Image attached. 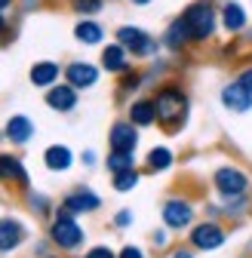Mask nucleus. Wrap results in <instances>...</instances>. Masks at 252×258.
I'll return each instance as SVG.
<instances>
[{"instance_id": "f257e3e1", "label": "nucleus", "mask_w": 252, "mask_h": 258, "mask_svg": "<svg viewBox=\"0 0 252 258\" xmlns=\"http://www.w3.org/2000/svg\"><path fill=\"white\" fill-rule=\"evenodd\" d=\"M184 25H187V34H191L194 43H203L215 34V25H218V13L212 7V0H197L181 13Z\"/></svg>"}, {"instance_id": "f03ea898", "label": "nucleus", "mask_w": 252, "mask_h": 258, "mask_svg": "<svg viewBox=\"0 0 252 258\" xmlns=\"http://www.w3.org/2000/svg\"><path fill=\"white\" fill-rule=\"evenodd\" d=\"M154 108H157V120L172 126L187 114V95L178 86H163L157 92V99H154Z\"/></svg>"}, {"instance_id": "7ed1b4c3", "label": "nucleus", "mask_w": 252, "mask_h": 258, "mask_svg": "<svg viewBox=\"0 0 252 258\" xmlns=\"http://www.w3.org/2000/svg\"><path fill=\"white\" fill-rule=\"evenodd\" d=\"M117 43L126 46V52H133V55H139V58L157 52V40L148 34V31L136 28V25H123V28H117Z\"/></svg>"}, {"instance_id": "20e7f679", "label": "nucleus", "mask_w": 252, "mask_h": 258, "mask_svg": "<svg viewBox=\"0 0 252 258\" xmlns=\"http://www.w3.org/2000/svg\"><path fill=\"white\" fill-rule=\"evenodd\" d=\"M52 240H55L61 249H77V246L83 243V231L71 221L68 212H61V215L55 218V224H52Z\"/></svg>"}, {"instance_id": "39448f33", "label": "nucleus", "mask_w": 252, "mask_h": 258, "mask_svg": "<svg viewBox=\"0 0 252 258\" xmlns=\"http://www.w3.org/2000/svg\"><path fill=\"white\" fill-rule=\"evenodd\" d=\"M65 77H68V83L74 89H89V86H96V80H99V68L89 64V61H71L65 68Z\"/></svg>"}, {"instance_id": "423d86ee", "label": "nucleus", "mask_w": 252, "mask_h": 258, "mask_svg": "<svg viewBox=\"0 0 252 258\" xmlns=\"http://www.w3.org/2000/svg\"><path fill=\"white\" fill-rule=\"evenodd\" d=\"M246 175L240 172V169H231V166H225V169H218L215 172V187L225 194V197H237V194H246Z\"/></svg>"}, {"instance_id": "0eeeda50", "label": "nucleus", "mask_w": 252, "mask_h": 258, "mask_svg": "<svg viewBox=\"0 0 252 258\" xmlns=\"http://www.w3.org/2000/svg\"><path fill=\"white\" fill-rule=\"evenodd\" d=\"M222 25L228 34H243L246 25H249V16H246V7L237 4V0H228L222 7Z\"/></svg>"}, {"instance_id": "6e6552de", "label": "nucleus", "mask_w": 252, "mask_h": 258, "mask_svg": "<svg viewBox=\"0 0 252 258\" xmlns=\"http://www.w3.org/2000/svg\"><path fill=\"white\" fill-rule=\"evenodd\" d=\"M222 102H225V108H228V111L243 114V111H249V108H252V92L234 80V83H228V86L222 89Z\"/></svg>"}, {"instance_id": "1a4fd4ad", "label": "nucleus", "mask_w": 252, "mask_h": 258, "mask_svg": "<svg viewBox=\"0 0 252 258\" xmlns=\"http://www.w3.org/2000/svg\"><path fill=\"white\" fill-rule=\"evenodd\" d=\"M102 68L111 71V74H126V71H130V52H126V46L108 43L102 49Z\"/></svg>"}, {"instance_id": "9d476101", "label": "nucleus", "mask_w": 252, "mask_h": 258, "mask_svg": "<svg viewBox=\"0 0 252 258\" xmlns=\"http://www.w3.org/2000/svg\"><path fill=\"white\" fill-rule=\"evenodd\" d=\"M139 136H136V126L133 123H114L111 126V151H126L133 154Z\"/></svg>"}, {"instance_id": "9b49d317", "label": "nucleus", "mask_w": 252, "mask_h": 258, "mask_svg": "<svg viewBox=\"0 0 252 258\" xmlns=\"http://www.w3.org/2000/svg\"><path fill=\"white\" fill-rule=\"evenodd\" d=\"M191 243L197 249H218L225 243V231L218 228V224H200V228H194V234H191Z\"/></svg>"}, {"instance_id": "f8f14e48", "label": "nucleus", "mask_w": 252, "mask_h": 258, "mask_svg": "<svg viewBox=\"0 0 252 258\" xmlns=\"http://www.w3.org/2000/svg\"><path fill=\"white\" fill-rule=\"evenodd\" d=\"M163 218H166L169 228H187V224H191V218H194V209L187 206L184 200H169V203L163 206Z\"/></svg>"}, {"instance_id": "ddd939ff", "label": "nucleus", "mask_w": 252, "mask_h": 258, "mask_svg": "<svg viewBox=\"0 0 252 258\" xmlns=\"http://www.w3.org/2000/svg\"><path fill=\"white\" fill-rule=\"evenodd\" d=\"M46 105L55 108V111H71L77 105V89L68 83V86H49L46 92Z\"/></svg>"}, {"instance_id": "4468645a", "label": "nucleus", "mask_w": 252, "mask_h": 258, "mask_svg": "<svg viewBox=\"0 0 252 258\" xmlns=\"http://www.w3.org/2000/svg\"><path fill=\"white\" fill-rule=\"evenodd\" d=\"M74 37H77L80 43H86V46H96V43H102V37H105V28H102L96 19H80V22L74 25Z\"/></svg>"}, {"instance_id": "2eb2a0df", "label": "nucleus", "mask_w": 252, "mask_h": 258, "mask_svg": "<svg viewBox=\"0 0 252 258\" xmlns=\"http://www.w3.org/2000/svg\"><path fill=\"white\" fill-rule=\"evenodd\" d=\"M187 40H191V34H187L184 19H175V22L166 28V34H163V46H166V49H172V52L184 49V46H187Z\"/></svg>"}, {"instance_id": "dca6fc26", "label": "nucleus", "mask_w": 252, "mask_h": 258, "mask_svg": "<svg viewBox=\"0 0 252 258\" xmlns=\"http://www.w3.org/2000/svg\"><path fill=\"white\" fill-rule=\"evenodd\" d=\"M58 74H61V68L55 61H37L34 68H31V83L34 86H52L58 80Z\"/></svg>"}, {"instance_id": "f3484780", "label": "nucleus", "mask_w": 252, "mask_h": 258, "mask_svg": "<svg viewBox=\"0 0 252 258\" xmlns=\"http://www.w3.org/2000/svg\"><path fill=\"white\" fill-rule=\"evenodd\" d=\"M22 237H25V231H22V224L19 221H13V218H4L0 221V249H16L19 243H22Z\"/></svg>"}, {"instance_id": "a211bd4d", "label": "nucleus", "mask_w": 252, "mask_h": 258, "mask_svg": "<svg viewBox=\"0 0 252 258\" xmlns=\"http://www.w3.org/2000/svg\"><path fill=\"white\" fill-rule=\"evenodd\" d=\"M99 209V197L89 190H80V194H71V197L65 200V212H92Z\"/></svg>"}, {"instance_id": "6ab92c4d", "label": "nucleus", "mask_w": 252, "mask_h": 258, "mask_svg": "<svg viewBox=\"0 0 252 258\" xmlns=\"http://www.w3.org/2000/svg\"><path fill=\"white\" fill-rule=\"evenodd\" d=\"M7 136L22 145V142H28L31 136H34V123H31L28 117H13V120L7 123Z\"/></svg>"}, {"instance_id": "aec40b11", "label": "nucleus", "mask_w": 252, "mask_h": 258, "mask_svg": "<svg viewBox=\"0 0 252 258\" xmlns=\"http://www.w3.org/2000/svg\"><path fill=\"white\" fill-rule=\"evenodd\" d=\"M43 160H46V166H49L52 172L68 169V166H71V151H68V148H61V145H52V148L43 154Z\"/></svg>"}, {"instance_id": "412c9836", "label": "nucleus", "mask_w": 252, "mask_h": 258, "mask_svg": "<svg viewBox=\"0 0 252 258\" xmlns=\"http://www.w3.org/2000/svg\"><path fill=\"white\" fill-rule=\"evenodd\" d=\"M157 120V108H154V102H136L133 105V123H139V126H151Z\"/></svg>"}, {"instance_id": "4be33fe9", "label": "nucleus", "mask_w": 252, "mask_h": 258, "mask_svg": "<svg viewBox=\"0 0 252 258\" xmlns=\"http://www.w3.org/2000/svg\"><path fill=\"white\" fill-rule=\"evenodd\" d=\"M0 178H19L25 181V169L16 157H0Z\"/></svg>"}, {"instance_id": "5701e85b", "label": "nucleus", "mask_w": 252, "mask_h": 258, "mask_svg": "<svg viewBox=\"0 0 252 258\" xmlns=\"http://www.w3.org/2000/svg\"><path fill=\"white\" fill-rule=\"evenodd\" d=\"M136 184H139V172H136L133 166L114 172V187H117V190H130V187H136Z\"/></svg>"}, {"instance_id": "b1692460", "label": "nucleus", "mask_w": 252, "mask_h": 258, "mask_svg": "<svg viewBox=\"0 0 252 258\" xmlns=\"http://www.w3.org/2000/svg\"><path fill=\"white\" fill-rule=\"evenodd\" d=\"M172 163V154L166 151V148H154L151 154H148V166L151 169H166Z\"/></svg>"}, {"instance_id": "393cba45", "label": "nucleus", "mask_w": 252, "mask_h": 258, "mask_svg": "<svg viewBox=\"0 0 252 258\" xmlns=\"http://www.w3.org/2000/svg\"><path fill=\"white\" fill-rule=\"evenodd\" d=\"M71 10L80 13L83 19H89V16L102 13V0H71Z\"/></svg>"}, {"instance_id": "a878e982", "label": "nucleus", "mask_w": 252, "mask_h": 258, "mask_svg": "<svg viewBox=\"0 0 252 258\" xmlns=\"http://www.w3.org/2000/svg\"><path fill=\"white\" fill-rule=\"evenodd\" d=\"M108 166H111V172L130 169V166H133V157L126 154V151H111V157H108Z\"/></svg>"}, {"instance_id": "bb28decb", "label": "nucleus", "mask_w": 252, "mask_h": 258, "mask_svg": "<svg viewBox=\"0 0 252 258\" xmlns=\"http://www.w3.org/2000/svg\"><path fill=\"white\" fill-rule=\"evenodd\" d=\"M237 83H240V86H246V89L252 92V68H246V71H240V77H237Z\"/></svg>"}, {"instance_id": "cd10ccee", "label": "nucleus", "mask_w": 252, "mask_h": 258, "mask_svg": "<svg viewBox=\"0 0 252 258\" xmlns=\"http://www.w3.org/2000/svg\"><path fill=\"white\" fill-rule=\"evenodd\" d=\"M86 258H114V252H111V249H105V246H99V249H92Z\"/></svg>"}, {"instance_id": "c85d7f7f", "label": "nucleus", "mask_w": 252, "mask_h": 258, "mask_svg": "<svg viewBox=\"0 0 252 258\" xmlns=\"http://www.w3.org/2000/svg\"><path fill=\"white\" fill-rule=\"evenodd\" d=\"M120 258H145V255H142V252H139L136 246H126V249L120 252Z\"/></svg>"}, {"instance_id": "c756f323", "label": "nucleus", "mask_w": 252, "mask_h": 258, "mask_svg": "<svg viewBox=\"0 0 252 258\" xmlns=\"http://www.w3.org/2000/svg\"><path fill=\"white\" fill-rule=\"evenodd\" d=\"M117 224H130V212H120L117 215Z\"/></svg>"}, {"instance_id": "7c9ffc66", "label": "nucleus", "mask_w": 252, "mask_h": 258, "mask_svg": "<svg viewBox=\"0 0 252 258\" xmlns=\"http://www.w3.org/2000/svg\"><path fill=\"white\" fill-rule=\"evenodd\" d=\"M7 31V19H4V10H0V34Z\"/></svg>"}, {"instance_id": "2f4dec72", "label": "nucleus", "mask_w": 252, "mask_h": 258, "mask_svg": "<svg viewBox=\"0 0 252 258\" xmlns=\"http://www.w3.org/2000/svg\"><path fill=\"white\" fill-rule=\"evenodd\" d=\"M172 258H194V255H191V252H175Z\"/></svg>"}, {"instance_id": "473e14b6", "label": "nucleus", "mask_w": 252, "mask_h": 258, "mask_svg": "<svg viewBox=\"0 0 252 258\" xmlns=\"http://www.w3.org/2000/svg\"><path fill=\"white\" fill-rule=\"evenodd\" d=\"M130 4H136V7H148L151 0H130Z\"/></svg>"}, {"instance_id": "72a5a7b5", "label": "nucleus", "mask_w": 252, "mask_h": 258, "mask_svg": "<svg viewBox=\"0 0 252 258\" xmlns=\"http://www.w3.org/2000/svg\"><path fill=\"white\" fill-rule=\"evenodd\" d=\"M10 4H13V0H0V10H7Z\"/></svg>"}, {"instance_id": "f704fd0d", "label": "nucleus", "mask_w": 252, "mask_h": 258, "mask_svg": "<svg viewBox=\"0 0 252 258\" xmlns=\"http://www.w3.org/2000/svg\"><path fill=\"white\" fill-rule=\"evenodd\" d=\"M31 4H37V0H25V7H31Z\"/></svg>"}]
</instances>
